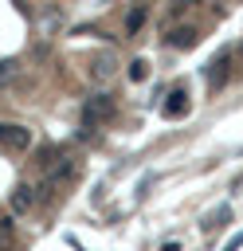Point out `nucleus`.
I'll use <instances>...</instances> for the list:
<instances>
[{"label":"nucleus","mask_w":243,"mask_h":251,"mask_svg":"<svg viewBox=\"0 0 243 251\" xmlns=\"http://www.w3.org/2000/svg\"><path fill=\"white\" fill-rule=\"evenodd\" d=\"M129 78H133V82H145V78H149V63H145V59H133V63H129Z\"/></svg>","instance_id":"10"},{"label":"nucleus","mask_w":243,"mask_h":251,"mask_svg":"<svg viewBox=\"0 0 243 251\" xmlns=\"http://www.w3.org/2000/svg\"><path fill=\"white\" fill-rule=\"evenodd\" d=\"M161 251H180V243H165V247H161Z\"/></svg>","instance_id":"14"},{"label":"nucleus","mask_w":243,"mask_h":251,"mask_svg":"<svg viewBox=\"0 0 243 251\" xmlns=\"http://www.w3.org/2000/svg\"><path fill=\"white\" fill-rule=\"evenodd\" d=\"M239 243H243V231H239V235H235V239H231V243H227V247H223V251H235V247H239Z\"/></svg>","instance_id":"13"},{"label":"nucleus","mask_w":243,"mask_h":251,"mask_svg":"<svg viewBox=\"0 0 243 251\" xmlns=\"http://www.w3.org/2000/svg\"><path fill=\"white\" fill-rule=\"evenodd\" d=\"M165 114H169V118H184V114H188V94H184V86H176V90L169 94Z\"/></svg>","instance_id":"6"},{"label":"nucleus","mask_w":243,"mask_h":251,"mask_svg":"<svg viewBox=\"0 0 243 251\" xmlns=\"http://www.w3.org/2000/svg\"><path fill=\"white\" fill-rule=\"evenodd\" d=\"M227 63H231V55H227V51H219V55L208 63V86H212V90L227 82Z\"/></svg>","instance_id":"4"},{"label":"nucleus","mask_w":243,"mask_h":251,"mask_svg":"<svg viewBox=\"0 0 243 251\" xmlns=\"http://www.w3.org/2000/svg\"><path fill=\"white\" fill-rule=\"evenodd\" d=\"M106 118H114V102H110V94H90L86 106H82V133H90L94 122H106Z\"/></svg>","instance_id":"1"},{"label":"nucleus","mask_w":243,"mask_h":251,"mask_svg":"<svg viewBox=\"0 0 243 251\" xmlns=\"http://www.w3.org/2000/svg\"><path fill=\"white\" fill-rule=\"evenodd\" d=\"M145 16H149V12H145V4H137V8H129V16H125V31L133 35V31H137V27L145 24Z\"/></svg>","instance_id":"9"},{"label":"nucleus","mask_w":243,"mask_h":251,"mask_svg":"<svg viewBox=\"0 0 243 251\" xmlns=\"http://www.w3.org/2000/svg\"><path fill=\"white\" fill-rule=\"evenodd\" d=\"M227 216H231V208H227V204H223V208H216V212H212V216H208V220H204V227H208V231H212V227H219V224H223V220H227Z\"/></svg>","instance_id":"11"},{"label":"nucleus","mask_w":243,"mask_h":251,"mask_svg":"<svg viewBox=\"0 0 243 251\" xmlns=\"http://www.w3.org/2000/svg\"><path fill=\"white\" fill-rule=\"evenodd\" d=\"M31 204H35L31 188H27V184H16V188H12V212H27Z\"/></svg>","instance_id":"7"},{"label":"nucleus","mask_w":243,"mask_h":251,"mask_svg":"<svg viewBox=\"0 0 243 251\" xmlns=\"http://www.w3.org/2000/svg\"><path fill=\"white\" fill-rule=\"evenodd\" d=\"M0 243H12V220H0Z\"/></svg>","instance_id":"12"},{"label":"nucleus","mask_w":243,"mask_h":251,"mask_svg":"<svg viewBox=\"0 0 243 251\" xmlns=\"http://www.w3.org/2000/svg\"><path fill=\"white\" fill-rule=\"evenodd\" d=\"M0 149H12V153L31 149V129L16 126V122H0Z\"/></svg>","instance_id":"2"},{"label":"nucleus","mask_w":243,"mask_h":251,"mask_svg":"<svg viewBox=\"0 0 243 251\" xmlns=\"http://www.w3.org/2000/svg\"><path fill=\"white\" fill-rule=\"evenodd\" d=\"M165 43L176 47V51H188V47H196V27H172Z\"/></svg>","instance_id":"5"},{"label":"nucleus","mask_w":243,"mask_h":251,"mask_svg":"<svg viewBox=\"0 0 243 251\" xmlns=\"http://www.w3.org/2000/svg\"><path fill=\"white\" fill-rule=\"evenodd\" d=\"M114 71H118V59H114L110 51H102V55H94V59H90V78H94V82L114 78Z\"/></svg>","instance_id":"3"},{"label":"nucleus","mask_w":243,"mask_h":251,"mask_svg":"<svg viewBox=\"0 0 243 251\" xmlns=\"http://www.w3.org/2000/svg\"><path fill=\"white\" fill-rule=\"evenodd\" d=\"M16 78H20V63H16V59H0V90L12 86Z\"/></svg>","instance_id":"8"}]
</instances>
